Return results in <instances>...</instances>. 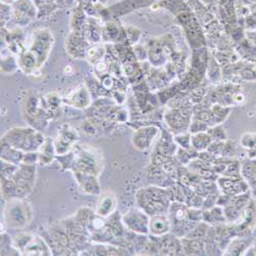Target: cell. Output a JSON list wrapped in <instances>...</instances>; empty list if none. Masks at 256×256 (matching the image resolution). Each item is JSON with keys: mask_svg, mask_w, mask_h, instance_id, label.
<instances>
[{"mask_svg": "<svg viewBox=\"0 0 256 256\" xmlns=\"http://www.w3.org/2000/svg\"><path fill=\"white\" fill-rule=\"evenodd\" d=\"M136 202L138 208L142 209L150 216H153L167 213L172 201L168 188L151 184L138 190Z\"/></svg>", "mask_w": 256, "mask_h": 256, "instance_id": "6da1fadb", "label": "cell"}, {"mask_svg": "<svg viewBox=\"0 0 256 256\" xmlns=\"http://www.w3.org/2000/svg\"><path fill=\"white\" fill-rule=\"evenodd\" d=\"M44 140V136L31 126L12 127L2 138V142L24 153L38 152Z\"/></svg>", "mask_w": 256, "mask_h": 256, "instance_id": "7a4b0ae2", "label": "cell"}, {"mask_svg": "<svg viewBox=\"0 0 256 256\" xmlns=\"http://www.w3.org/2000/svg\"><path fill=\"white\" fill-rule=\"evenodd\" d=\"M34 218L33 208L26 198L6 200L4 209V224L10 228L20 230L31 224Z\"/></svg>", "mask_w": 256, "mask_h": 256, "instance_id": "3957f363", "label": "cell"}, {"mask_svg": "<svg viewBox=\"0 0 256 256\" xmlns=\"http://www.w3.org/2000/svg\"><path fill=\"white\" fill-rule=\"evenodd\" d=\"M73 152L75 154L74 168L96 176L102 174L104 162V157L98 150L88 146L75 144Z\"/></svg>", "mask_w": 256, "mask_h": 256, "instance_id": "277c9868", "label": "cell"}, {"mask_svg": "<svg viewBox=\"0 0 256 256\" xmlns=\"http://www.w3.org/2000/svg\"><path fill=\"white\" fill-rule=\"evenodd\" d=\"M54 44V38L50 29H38L32 33L27 50L31 52L38 62V66L44 67Z\"/></svg>", "mask_w": 256, "mask_h": 256, "instance_id": "5b68a950", "label": "cell"}, {"mask_svg": "<svg viewBox=\"0 0 256 256\" xmlns=\"http://www.w3.org/2000/svg\"><path fill=\"white\" fill-rule=\"evenodd\" d=\"M36 165L20 164L10 178L16 188V198H27L35 188L37 176Z\"/></svg>", "mask_w": 256, "mask_h": 256, "instance_id": "8992f818", "label": "cell"}, {"mask_svg": "<svg viewBox=\"0 0 256 256\" xmlns=\"http://www.w3.org/2000/svg\"><path fill=\"white\" fill-rule=\"evenodd\" d=\"M151 216L140 208H132L122 214V222L125 228L138 234H148Z\"/></svg>", "mask_w": 256, "mask_h": 256, "instance_id": "52a82bcc", "label": "cell"}, {"mask_svg": "<svg viewBox=\"0 0 256 256\" xmlns=\"http://www.w3.org/2000/svg\"><path fill=\"white\" fill-rule=\"evenodd\" d=\"M164 119L168 125L169 132H172L174 134L188 132L192 121V110L186 106L180 109H172L165 113Z\"/></svg>", "mask_w": 256, "mask_h": 256, "instance_id": "ba28073f", "label": "cell"}, {"mask_svg": "<svg viewBox=\"0 0 256 256\" xmlns=\"http://www.w3.org/2000/svg\"><path fill=\"white\" fill-rule=\"evenodd\" d=\"M12 22L18 28L28 26L38 18V8L33 0H18L14 4Z\"/></svg>", "mask_w": 256, "mask_h": 256, "instance_id": "9c48e42d", "label": "cell"}, {"mask_svg": "<svg viewBox=\"0 0 256 256\" xmlns=\"http://www.w3.org/2000/svg\"><path fill=\"white\" fill-rule=\"evenodd\" d=\"M161 130L157 125H144L134 132L132 136V146L138 151H146L161 136Z\"/></svg>", "mask_w": 256, "mask_h": 256, "instance_id": "30bf717a", "label": "cell"}, {"mask_svg": "<svg viewBox=\"0 0 256 256\" xmlns=\"http://www.w3.org/2000/svg\"><path fill=\"white\" fill-rule=\"evenodd\" d=\"M180 18H182V24L184 28L190 46L193 48V50L202 48V46L206 44V42L197 20L190 14H182Z\"/></svg>", "mask_w": 256, "mask_h": 256, "instance_id": "8fae6325", "label": "cell"}, {"mask_svg": "<svg viewBox=\"0 0 256 256\" xmlns=\"http://www.w3.org/2000/svg\"><path fill=\"white\" fill-rule=\"evenodd\" d=\"M90 90L86 88L85 84H80L78 86L74 88L72 90L67 92V94L64 96L62 102L76 109H85L92 102Z\"/></svg>", "mask_w": 256, "mask_h": 256, "instance_id": "7c38bea8", "label": "cell"}, {"mask_svg": "<svg viewBox=\"0 0 256 256\" xmlns=\"http://www.w3.org/2000/svg\"><path fill=\"white\" fill-rule=\"evenodd\" d=\"M92 44L83 33L71 32L66 39V50L73 58L81 60L86 58V52Z\"/></svg>", "mask_w": 256, "mask_h": 256, "instance_id": "4fadbf2b", "label": "cell"}, {"mask_svg": "<svg viewBox=\"0 0 256 256\" xmlns=\"http://www.w3.org/2000/svg\"><path fill=\"white\" fill-rule=\"evenodd\" d=\"M76 182L79 188L84 192L85 194L100 196V184L98 182V176L82 172L80 169H72L71 170Z\"/></svg>", "mask_w": 256, "mask_h": 256, "instance_id": "5bb4252c", "label": "cell"}, {"mask_svg": "<svg viewBox=\"0 0 256 256\" xmlns=\"http://www.w3.org/2000/svg\"><path fill=\"white\" fill-rule=\"evenodd\" d=\"M218 188L222 192V194L234 197L246 193L249 190L248 182L243 178H232V176H220L216 180Z\"/></svg>", "mask_w": 256, "mask_h": 256, "instance_id": "9a60e30c", "label": "cell"}, {"mask_svg": "<svg viewBox=\"0 0 256 256\" xmlns=\"http://www.w3.org/2000/svg\"><path fill=\"white\" fill-rule=\"evenodd\" d=\"M155 238V237H154ZM158 245V252L160 255H182L184 249L180 238L174 234H167L163 237L156 238Z\"/></svg>", "mask_w": 256, "mask_h": 256, "instance_id": "2e32d148", "label": "cell"}, {"mask_svg": "<svg viewBox=\"0 0 256 256\" xmlns=\"http://www.w3.org/2000/svg\"><path fill=\"white\" fill-rule=\"evenodd\" d=\"M169 232H172V222L167 213L151 216L148 224V236L160 238Z\"/></svg>", "mask_w": 256, "mask_h": 256, "instance_id": "e0dca14e", "label": "cell"}, {"mask_svg": "<svg viewBox=\"0 0 256 256\" xmlns=\"http://www.w3.org/2000/svg\"><path fill=\"white\" fill-rule=\"evenodd\" d=\"M118 200L116 196L111 192H104L98 197V201L96 203V213L102 218H109L115 211H117Z\"/></svg>", "mask_w": 256, "mask_h": 256, "instance_id": "ac0fdd59", "label": "cell"}, {"mask_svg": "<svg viewBox=\"0 0 256 256\" xmlns=\"http://www.w3.org/2000/svg\"><path fill=\"white\" fill-rule=\"evenodd\" d=\"M178 150V146L174 142L172 132H162L157 144V153L172 158Z\"/></svg>", "mask_w": 256, "mask_h": 256, "instance_id": "d6986e66", "label": "cell"}, {"mask_svg": "<svg viewBox=\"0 0 256 256\" xmlns=\"http://www.w3.org/2000/svg\"><path fill=\"white\" fill-rule=\"evenodd\" d=\"M127 40L125 34V28L122 29L114 23H108L102 26V41L109 42V44H123Z\"/></svg>", "mask_w": 256, "mask_h": 256, "instance_id": "ffe728a7", "label": "cell"}, {"mask_svg": "<svg viewBox=\"0 0 256 256\" xmlns=\"http://www.w3.org/2000/svg\"><path fill=\"white\" fill-rule=\"evenodd\" d=\"M102 26L100 25V20L96 18L90 16L88 18L86 25H85L83 34L88 40L90 44H100L102 42Z\"/></svg>", "mask_w": 256, "mask_h": 256, "instance_id": "44dd1931", "label": "cell"}, {"mask_svg": "<svg viewBox=\"0 0 256 256\" xmlns=\"http://www.w3.org/2000/svg\"><path fill=\"white\" fill-rule=\"evenodd\" d=\"M22 255H54V253L46 240L35 234Z\"/></svg>", "mask_w": 256, "mask_h": 256, "instance_id": "7402d4cb", "label": "cell"}, {"mask_svg": "<svg viewBox=\"0 0 256 256\" xmlns=\"http://www.w3.org/2000/svg\"><path fill=\"white\" fill-rule=\"evenodd\" d=\"M18 68L26 75L34 76L35 73L40 70L36 58L28 50H25L23 54L18 56Z\"/></svg>", "mask_w": 256, "mask_h": 256, "instance_id": "603a6c76", "label": "cell"}, {"mask_svg": "<svg viewBox=\"0 0 256 256\" xmlns=\"http://www.w3.org/2000/svg\"><path fill=\"white\" fill-rule=\"evenodd\" d=\"M24 156V152L18 150V148L8 144L4 142H2V160L16 165H20L23 164Z\"/></svg>", "mask_w": 256, "mask_h": 256, "instance_id": "cb8c5ba5", "label": "cell"}, {"mask_svg": "<svg viewBox=\"0 0 256 256\" xmlns=\"http://www.w3.org/2000/svg\"><path fill=\"white\" fill-rule=\"evenodd\" d=\"M38 154H39L38 164L50 165L56 158L54 142L52 140V138H46L44 144L41 146L40 150L38 151Z\"/></svg>", "mask_w": 256, "mask_h": 256, "instance_id": "d4e9b609", "label": "cell"}, {"mask_svg": "<svg viewBox=\"0 0 256 256\" xmlns=\"http://www.w3.org/2000/svg\"><path fill=\"white\" fill-rule=\"evenodd\" d=\"M184 254V255H204L206 254L205 250V241L192 239L188 237L180 238Z\"/></svg>", "mask_w": 256, "mask_h": 256, "instance_id": "484cf974", "label": "cell"}, {"mask_svg": "<svg viewBox=\"0 0 256 256\" xmlns=\"http://www.w3.org/2000/svg\"><path fill=\"white\" fill-rule=\"evenodd\" d=\"M250 243L247 239L242 237H234L228 243L222 255H245L247 249L250 247Z\"/></svg>", "mask_w": 256, "mask_h": 256, "instance_id": "4316f807", "label": "cell"}, {"mask_svg": "<svg viewBox=\"0 0 256 256\" xmlns=\"http://www.w3.org/2000/svg\"><path fill=\"white\" fill-rule=\"evenodd\" d=\"M205 224H224L226 222V216H224V207L216 204L214 206H212L211 208L206 209L203 212V220Z\"/></svg>", "mask_w": 256, "mask_h": 256, "instance_id": "83f0119b", "label": "cell"}, {"mask_svg": "<svg viewBox=\"0 0 256 256\" xmlns=\"http://www.w3.org/2000/svg\"><path fill=\"white\" fill-rule=\"evenodd\" d=\"M88 18L86 16V12H85V10L82 8L80 6L75 8L72 12V18H71L72 31L83 33L85 25H86V22H88Z\"/></svg>", "mask_w": 256, "mask_h": 256, "instance_id": "f1b7e54d", "label": "cell"}, {"mask_svg": "<svg viewBox=\"0 0 256 256\" xmlns=\"http://www.w3.org/2000/svg\"><path fill=\"white\" fill-rule=\"evenodd\" d=\"M212 142L213 140L207 132L194 134H192V138H190L192 148H193L194 150L197 151L198 153L206 151Z\"/></svg>", "mask_w": 256, "mask_h": 256, "instance_id": "f546056e", "label": "cell"}, {"mask_svg": "<svg viewBox=\"0 0 256 256\" xmlns=\"http://www.w3.org/2000/svg\"><path fill=\"white\" fill-rule=\"evenodd\" d=\"M18 69V58L14 56L10 52L8 54L2 52V73L6 75H12Z\"/></svg>", "mask_w": 256, "mask_h": 256, "instance_id": "4dcf8cb0", "label": "cell"}, {"mask_svg": "<svg viewBox=\"0 0 256 256\" xmlns=\"http://www.w3.org/2000/svg\"><path fill=\"white\" fill-rule=\"evenodd\" d=\"M106 54V46L100 44H92L86 52V58L90 65H96L98 62L104 60V56Z\"/></svg>", "mask_w": 256, "mask_h": 256, "instance_id": "1f68e13d", "label": "cell"}, {"mask_svg": "<svg viewBox=\"0 0 256 256\" xmlns=\"http://www.w3.org/2000/svg\"><path fill=\"white\" fill-rule=\"evenodd\" d=\"M34 236H35L34 234L27 232H20L16 234V237L12 239V242H14L16 249L20 252V255L23 254L24 250L29 245V243L32 241Z\"/></svg>", "mask_w": 256, "mask_h": 256, "instance_id": "d6a6232c", "label": "cell"}, {"mask_svg": "<svg viewBox=\"0 0 256 256\" xmlns=\"http://www.w3.org/2000/svg\"><path fill=\"white\" fill-rule=\"evenodd\" d=\"M2 255H20L16 249L12 239L4 230L2 232Z\"/></svg>", "mask_w": 256, "mask_h": 256, "instance_id": "836d02e7", "label": "cell"}, {"mask_svg": "<svg viewBox=\"0 0 256 256\" xmlns=\"http://www.w3.org/2000/svg\"><path fill=\"white\" fill-rule=\"evenodd\" d=\"M207 132L211 136L212 140L224 142V140H226V138H228V132L226 130V128L222 124L209 127Z\"/></svg>", "mask_w": 256, "mask_h": 256, "instance_id": "e575fe53", "label": "cell"}, {"mask_svg": "<svg viewBox=\"0 0 256 256\" xmlns=\"http://www.w3.org/2000/svg\"><path fill=\"white\" fill-rule=\"evenodd\" d=\"M240 146L249 151H256V134L246 132L241 136Z\"/></svg>", "mask_w": 256, "mask_h": 256, "instance_id": "d590c367", "label": "cell"}, {"mask_svg": "<svg viewBox=\"0 0 256 256\" xmlns=\"http://www.w3.org/2000/svg\"><path fill=\"white\" fill-rule=\"evenodd\" d=\"M207 69H208V77L210 80H218L222 77V74H220V65L218 60H216V58H211L209 60H208V64H207Z\"/></svg>", "mask_w": 256, "mask_h": 256, "instance_id": "8d00e7d4", "label": "cell"}, {"mask_svg": "<svg viewBox=\"0 0 256 256\" xmlns=\"http://www.w3.org/2000/svg\"><path fill=\"white\" fill-rule=\"evenodd\" d=\"M14 16V6L6 2H2V27L6 28V25L12 22Z\"/></svg>", "mask_w": 256, "mask_h": 256, "instance_id": "74e56055", "label": "cell"}, {"mask_svg": "<svg viewBox=\"0 0 256 256\" xmlns=\"http://www.w3.org/2000/svg\"><path fill=\"white\" fill-rule=\"evenodd\" d=\"M209 127L210 126L207 123H205L204 121L195 117L193 120L190 121V127H188V132H190V134H198V132H205L209 130Z\"/></svg>", "mask_w": 256, "mask_h": 256, "instance_id": "f35d334b", "label": "cell"}, {"mask_svg": "<svg viewBox=\"0 0 256 256\" xmlns=\"http://www.w3.org/2000/svg\"><path fill=\"white\" fill-rule=\"evenodd\" d=\"M174 142H176L178 148H192V144H190L192 134L190 132L176 134L174 136Z\"/></svg>", "mask_w": 256, "mask_h": 256, "instance_id": "ab89813d", "label": "cell"}, {"mask_svg": "<svg viewBox=\"0 0 256 256\" xmlns=\"http://www.w3.org/2000/svg\"><path fill=\"white\" fill-rule=\"evenodd\" d=\"M125 34H126V39L130 42L132 46H136L138 42L140 39L142 32L136 28V27H130L125 29Z\"/></svg>", "mask_w": 256, "mask_h": 256, "instance_id": "60d3db41", "label": "cell"}, {"mask_svg": "<svg viewBox=\"0 0 256 256\" xmlns=\"http://www.w3.org/2000/svg\"><path fill=\"white\" fill-rule=\"evenodd\" d=\"M18 165L12 164V163H8L6 162L4 160H2V176L6 178H10L14 172H16Z\"/></svg>", "mask_w": 256, "mask_h": 256, "instance_id": "b9f144b4", "label": "cell"}, {"mask_svg": "<svg viewBox=\"0 0 256 256\" xmlns=\"http://www.w3.org/2000/svg\"><path fill=\"white\" fill-rule=\"evenodd\" d=\"M102 86L106 90H112L114 88V86H115L114 79L110 75L104 76L102 78Z\"/></svg>", "mask_w": 256, "mask_h": 256, "instance_id": "7bdbcfd3", "label": "cell"}, {"mask_svg": "<svg viewBox=\"0 0 256 256\" xmlns=\"http://www.w3.org/2000/svg\"><path fill=\"white\" fill-rule=\"evenodd\" d=\"M56 4L60 8H72L76 4L77 0H54Z\"/></svg>", "mask_w": 256, "mask_h": 256, "instance_id": "ee69618b", "label": "cell"}, {"mask_svg": "<svg viewBox=\"0 0 256 256\" xmlns=\"http://www.w3.org/2000/svg\"><path fill=\"white\" fill-rule=\"evenodd\" d=\"M232 102H234V104H243V102H245V96H244V94H241V92L234 94H232Z\"/></svg>", "mask_w": 256, "mask_h": 256, "instance_id": "f6af8a7d", "label": "cell"}]
</instances>
